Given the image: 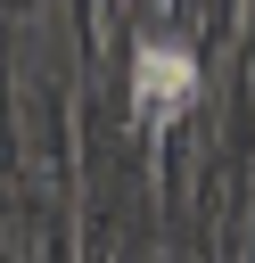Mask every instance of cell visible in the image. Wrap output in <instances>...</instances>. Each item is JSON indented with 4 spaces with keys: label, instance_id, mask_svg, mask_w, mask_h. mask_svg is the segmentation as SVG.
<instances>
[{
    "label": "cell",
    "instance_id": "cell-1",
    "mask_svg": "<svg viewBox=\"0 0 255 263\" xmlns=\"http://www.w3.org/2000/svg\"><path fill=\"white\" fill-rule=\"evenodd\" d=\"M132 99H140V115H181L189 99H197V58L181 49V41H148L140 58H132Z\"/></svg>",
    "mask_w": 255,
    "mask_h": 263
}]
</instances>
